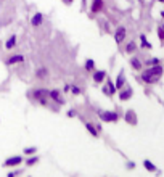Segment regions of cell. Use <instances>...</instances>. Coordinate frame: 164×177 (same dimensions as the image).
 I'll use <instances>...</instances> for the list:
<instances>
[{
	"mask_svg": "<svg viewBox=\"0 0 164 177\" xmlns=\"http://www.w3.org/2000/svg\"><path fill=\"white\" fill-rule=\"evenodd\" d=\"M130 95H132V92H130V90L122 92V93H121V98H122V100H127V98H130Z\"/></svg>",
	"mask_w": 164,
	"mask_h": 177,
	"instance_id": "cell-13",
	"label": "cell"
},
{
	"mask_svg": "<svg viewBox=\"0 0 164 177\" xmlns=\"http://www.w3.org/2000/svg\"><path fill=\"white\" fill-rule=\"evenodd\" d=\"M15 42H16V37L11 36L8 40H6V45L5 47H6V49H13V47H15Z\"/></svg>",
	"mask_w": 164,
	"mask_h": 177,
	"instance_id": "cell-9",
	"label": "cell"
},
{
	"mask_svg": "<svg viewBox=\"0 0 164 177\" xmlns=\"http://www.w3.org/2000/svg\"><path fill=\"white\" fill-rule=\"evenodd\" d=\"M161 74H163V68L159 64H156L155 68H150V69H146L142 74V79L146 81V82H156L161 77Z\"/></svg>",
	"mask_w": 164,
	"mask_h": 177,
	"instance_id": "cell-1",
	"label": "cell"
},
{
	"mask_svg": "<svg viewBox=\"0 0 164 177\" xmlns=\"http://www.w3.org/2000/svg\"><path fill=\"white\" fill-rule=\"evenodd\" d=\"M45 74H47V73H45V69H40V71H39V76H40V77H43Z\"/></svg>",
	"mask_w": 164,
	"mask_h": 177,
	"instance_id": "cell-22",
	"label": "cell"
},
{
	"mask_svg": "<svg viewBox=\"0 0 164 177\" xmlns=\"http://www.w3.org/2000/svg\"><path fill=\"white\" fill-rule=\"evenodd\" d=\"M19 61H24V58H23L21 55H15V56H11V58L8 60V63L13 64V63H19Z\"/></svg>",
	"mask_w": 164,
	"mask_h": 177,
	"instance_id": "cell-8",
	"label": "cell"
},
{
	"mask_svg": "<svg viewBox=\"0 0 164 177\" xmlns=\"http://www.w3.org/2000/svg\"><path fill=\"white\" fill-rule=\"evenodd\" d=\"M125 119H129V121H130L132 124H135V116H134V114H132V113H129L127 116H125Z\"/></svg>",
	"mask_w": 164,
	"mask_h": 177,
	"instance_id": "cell-16",
	"label": "cell"
},
{
	"mask_svg": "<svg viewBox=\"0 0 164 177\" xmlns=\"http://www.w3.org/2000/svg\"><path fill=\"white\" fill-rule=\"evenodd\" d=\"M87 129H88V131H90V132H92V135H97V131H95V129H93V127H92V126H90V124H87Z\"/></svg>",
	"mask_w": 164,
	"mask_h": 177,
	"instance_id": "cell-18",
	"label": "cell"
},
{
	"mask_svg": "<svg viewBox=\"0 0 164 177\" xmlns=\"http://www.w3.org/2000/svg\"><path fill=\"white\" fill-rule=\"evenodd\" d=\"M63 3H66V5H71V3H73V0H63Z\"/></svg>",
	"mask_w": 164,
	"mask_h": 177,
	"instance_id": "cell-24",
	"label": "cell"
},
{
	"mask_svg": "<svg viewBox=\"0 0 164 177\" xmlns=\"http://www.w3.org/2000/svg\"><path fill=\"white\" fill-rule=\"evenodd\" d=\"M32 26H40L42 24V15H40V13H36V15L32 16Z\"/></svg>",
	"mask_w": 164,
	"mask_h": 177,
	"instance_id": "cell-6",
	"label": "cell"
},
{
	"mask_svg": "<svg viewBox=\"0 0 164 177\" xmlns=\"http://www.w3.org/2000/svg\"><path fill=\"white\" fill-rule=\"evenodd\" d=\"M34 151H36V148H27L26 150V153H34Z\"/></svg>",
	"mask_w": 164,
	"mask_h": 177,
	"instance_id": "cell-23",
	"label": "cell"
},
{
	"mask_svg": "<svg viewBox=\"0 0 164 177\" xmlns=\"http://www.w3.org/2000/svg\"><path fill=\"white\" fill-rule=\"evenodd\" d=\"M100 116H101L103 121H116V119H118V114L109 113V111H103V113H100Z\"/></svg>",
	"mask_w": 164,
	"mask_h": 177,
	"instance_id": "cell-3",
	"label": "cell"
},
{
	"mask_svg": "<svg viewBox=\"0 0 164 177\" xmlns=\"http://www.w3.org/2000/svg\"><path fill=\"white\" fill-rule=\"evenodd\" d=\"M140 39H142V47H145V49H151V44L146 42L145 36H140Z\"/></svg>",
	"mask_w": 164,
	"mask_h": 177,
	"instance_id": "cell-11",
	"label": "cell"
},
{
	"mask_svg": "<svg viewBox=\"0 0 164 177\" xmlns=\"http://www.w3.org/2000/svg\"><path fill=\"white\" fill-rule=\"evenodd\" d=\"M85 68H87V69H92V68H93V61L88 60L87 63H85Z\"/></svg>",
	"mask_w": 164,
	"mask_h": 177,
	"instance_id": "cell-17",
	"label": "cell"
},
{
	"mask_svg": "<svg viewBox=\"0 0 164 177\" xmlns=\"http://www.w3.org/2000/svg\"><path fill=\"white\" fill-rule=\"evenodd\" d=\"M158 63H159V60H158V58H153L151 61H150V64H158Z\"/></svg>",
	"mask_w": 164,
	"mask_h": 177,
	"instance_id": "cell-20",
	"label": "cell"
},
{
	"mask_svg": "<svg viewBox=\"0 0 164 177\" xmlns=\"http://www.w3.org/2000/svg\"><path fill=\"white\" fill-rule=\"evenodd\" d=\"M159 2H163V3H164V0H159Z\"/></svg>",
	"mask_w": 164,
	"mask_h": 177,
	"instance_id": "cell-25",
	"label": "cell"
},
{
	"mask_svg": "<svg viewBox=\"0 0 164 177\" xmlns=\"http://www.w3.org/2000/svg\"><path fill=\"white\" fill-rule=\"evenodd\" d=\"M19 163H21V158H19V156H15V158L6 159V161H5V166H16V164H19Z\"/></svg>",
	"mask_w": 164,
	"mask_h": 177,
	"instance_id": "cell-5",
	"label": "cell"
},
{
	"mask_svg": "<svg viewBox=\"0 0 164 177\" xmlns=\"http://www.w3.org/2000/svg\"><path fill=\"white\" fill-rule=\"evenodd\" d=\"M132 66L135 68V69H140V66H142V63H140L137 58H132Z\"/></svg>",
	"mask_w": 164,
	"mask_h": 177,
	"instance_id": "cell-12",
	"label": "cell"
},
{
	"mask_svg": "<svg viewBox=\"0 0 164 177\" xmlns=\"http://www.w3.org/2000/svg\"><path fill=\"white\" fill-rule=\"evenodd\" d=\"M101 8H103V0H93V3H92V11L98 13Z\"/></svg>",
	"mask_w": 164,
	"mask_h": 177,
	"instance_id": "cell-4",
	"label": "cell"
},
{
	"mask_svg": "<svg viewBox=\"0 0 164 177\" xmlns=\"http://www.w3.org/2000/svg\"><path fill=\"white\" fill-rule=\"evenodd\" d=\"M103 79H105V71H97V73L93 74V81H95V82H101Z\"/></svg>",
	"mask_w": 164,
	"mask_h": 177,
	"instance_id": "cell-7",
	"label": "cell"
},
{
	"mask_svg": "<svg viewBox=\"0 0 164 177\" xmlns=\"http://www.w3.org/2000/svg\"><path fill=\"white\" fill-rule=\"evenodd\" d=\"M125 50H127V53H132V52L135 50V44H134V42H130L127 47H125Z\"/></svg>",
	"mask_w": 164,
	"mask_h": 177,
	"instance_id": "cell-14",
	"label": "cell"
},
{
	"mask_svg": "<svg viewBox=\"0 0 164 177\" xmlns=\"http://www.w3.org/2000/svg\"><path fill=\"white\" fill-rule=\"evenodd\" d=\"M36 161H37V158H31L29 161H27V164H34V163H36Z\"/></svg>",
	"mask_w": 164,
	"mask_h": 177,
	"instance_id": "cell-21",
	"label": "cell"
},
{
	"mask_svg": "<svg viewBox=\"0 0 164 177\" xmlns=\"http://www.w3.org/2000/svg\"><path fill=\"white\" fill-rule=\"evenodd\" d=\"M114 39H116V42H118V44H121L122 40L125 39V28H122V26H121V28H118V29H116Z\"/></svg>",
	"mask_w": 164,
	"mask_h": 177,
	"instance_id": "cell-2",
	"label": "cell"
},
{
	"mask_svg": "<svg viewBox=\"0 0 164 177\" xmlns=\"http://www.w3.org/2000/svg\"><path fill=\"white\" fill-rule=\"evenodd\" d=\"M143 164H145V168L148 169V171H155V169H156V168H155V166H153L151 163H150V161H145V163H143Z\"/></svg>",
	"mask_w": 164,
	"mask_h": 177,
	"instance_id": "cell-15",
	"label": "cell"
},
{
	"mask_svg": "<svg viewBox=\"0 0 164 177\" xmlns=\"http://www.w3.org/2000/svg\"><path fill=\"white\" fill-rule=\"evenodd\" d=\"M158 36H159V39H161V40H164V31L161 28H159V31H158Z\"/></svg>",
	"mask_w": 164,
	"mask_h": 177,
	"instance_id": "cell-19",
	"label": "cell"
},
{
	"mask_svg": "<svg viewBox=\"0 0 164 177\" xmlns=\"http://www.w3.org/2000/svg\"><path fill=\"white\" fill-rule=\"evenodd\" d=\"M122 86H124V74H119V77H118V81H116V87H119L121 88Z\"/></svg>",
	"mask_w": 164,
	"mask_h": 177,
	"instance_id": "cell-10",
	"label": "cell"
}]
</instances>
